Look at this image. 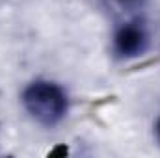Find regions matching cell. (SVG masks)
Returning <instances> with one entry per match:
<instances>
[{
  "label": "cell",
  "mask_w": 160,
  "mask_h": 158,
  "mask_svg": "<svg viewBox=\"0 0 160 158\" xmlns=\"http://www.w3.org/2000/svg\"><path fill=\"white\" fill-rule=\"evenodd\" d=\"M22 104L38 123L47 126L58 125L69 108L65 91L50 80H36L28 84L22 91Z\"/></svg>",
  "instance_id": "1"
},
{
  "label": "cell",
  "mask_w": 160,
  "mask_h": 158,
  "mask_svg": "<svg viewBox=\"0 0 160 158\" xmlns=\"http://www.w3.org/2000/svg\"><path fill=\"white\" fill-rule=\"evenodd\" d=\"M157 134H158V140H160V121H158V125H157Z\"/></svg>",
  "instance_id": "3"
},
{
  "label": "cell",
  "mask_w": 160,
  "mask_h": 158,
  "mask_svg": "<svg viewBox=\"0 0 160 158\" xmlns=\"http://www.w3.org/2000/svg\"><path fill=\"white\" fill-rule=\"evenodd\" d=\"M149 47V34L140 21H130L121 24L114 34V52L123 58L142 56Z\"/></svg>",
  "instance_id": "2"
}]
</instances>
